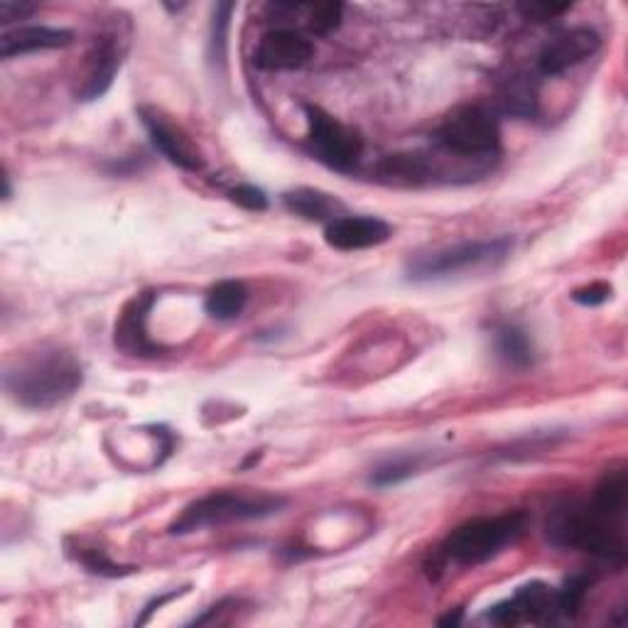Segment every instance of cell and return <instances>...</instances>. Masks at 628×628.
<instances>
[{
	"mask_svg": "<svg viewBox=\"0 0 628 628\" xmlns=\"http://www.w3.org/2000/svg\"><path fill=\"white\" fill-rule=\"evenodd\" d=\"M82 383V363L64 349H40L3 373L8 395L28 410H50L70 401Z\"/></svg>",
	"mask_w": 628,
	"mask_h": 628,
	"instance_id": "6da1fadb",
	"label": "cell"
},
{
	"mask_svg": "<svg viewBox=\"0 0 628 628\" xmlns=\"http://www.w3.org/2000/svg\"><path fill=\"white\" fill-rule=\"evenodd\" d=\"M547 538L565 550H579L624 567L626 563V535L624 521H616L601 513L594 504L581 501H559L553 506L545 523Z\"/></svg>",
	"mask_w": 628,
	"mask_h": 628,
	"instance_id": "7a4b0ae2",
	"label": "cell"
},
{
	"mask_svg": "<svg viewBox=\"0 0 628 628\" xmlns=\"http://www.w3.org/2000/svg\"><path fill=\"white\" fill-rule=\"evenodd\" d=\"M285 508L282 496L272 494H244V491H212L179 513L169 525L173 535H189L204 528H219L228 523L260 521L276 516Z\"/></svg>",
	"mask_w": 628,
	"mask_h": 628,
	"instance_id": "3957f363",
	"label": "cell"
},
{
	"mask_svg": "<svg viewBox=\"0 0 628 628\" xmlns=\"http://www.w3.org/2000/svg\"><path fill=\"white\" fill-rule=\"evenodd\" d=\"M432 143L444 155L472 159L474 165L488 169L491 159L498 157L501 151V125L484 106H462L440 123Z\"/></svg>",
	"mask_w": 628,
	"mask_h": 628,
	"instance_id": "277c9868",
	"label": "cell"
},
{
	"mask_svg": "<svg viewBox=\"0 0 628 628\" xmlns=\"http://www.w3.org/2000/svg\"><path fill=\"white\" fill-rule=\"evenodd\" d=\"M525 513L513 511L494 518L466 521L460 528L450 533L442 545V557L447 563L462 567H476L494 559L506 550L508 545L518 543L525 533Z\"/></svg>",
	"mask_w": 628,
	"mask_h": 628,
	"instance_id": "5b68a950",
	"label": "cell"
},
{
	"mask_svg": "<svg viewBox=\"0 0 628 628\" xmlns=\"http://www.w3.org/2000/svg\"><path fill=\"white\" fill-rule=\"evenodd\" d=\"M511 248H513V238L508 236L486 238V241H464L450 248L432 250V254L410 258L405 276L413 282L447 280L466 270L496 266V262L508 258Z\"/></svg>",
	"mask_w": 628,
	"mask_h": 628,
	"instance_id": "8992f818",
	"label": "cell"
},
{
	"mask_svg": "<svg viewBox=\"0 0 628 628\" xmlns=\"http://www.w3.org/2000/svg\"><path fill=\"white\" fill-rule=\"evenodd\" d=\"M305 116L307 151L312 157L337 173H353L363 153L359 135L317 106H305Z\"/></svg>",
	"mask_w": 628,
	"mask_h": 628,
	"instance_id": "52a82bcc",
	"label": "cell"
},
{
	"mask_svg": "<svg viewBox=\"0 0 628 628\" xmlns=\"http://www.w3.org/2000/svg\"><path fill=\"white\" fill-rule=\"evenodd\" d=\"M559 616L557 591H553L543 581L518 587V591L506 601L496 604L486 611L484 619L498 626H518V624H553Z\"/></svg>",
	"mask_w": 628,
	"mask_h": 628,
	"instance_id": "ba28073f",
	"label": "cell"
},
{
	"mask_svg": "<svg viewBox=\"0 0 628 628\" xmlns=\"http://www.w3.org/2000/svg\"><path fill=\"white\" fill-rule=\"evenodd\" d=\"M138 116L145 125L147 138H151L153 147L159 155L167 157L173 165L187 169V173H199L204 167L202 151L194 145V141L179 128L177 123H173L159 111L147 106L138 109Z\"/></svg>",
	"mask_w": 628,
	"mask_h": 628,
	"instance_id": "9c48e42d",
	"label": "cell"
},
{
	"mask_svg": "<svg viewBox=\"0 0 628 628\" xmlns=\"http://www.w3.org/2000/svg\"><path fill=\"white\" fill-rule=\"evenodd\" d=\"M599 48H601V38L597 30H591L587 25L563 30L541 50L538 74L559 76L563 72L573 70V66L597 54Z\"/></svg>",
	"mask_w": 628,
	"mask_h": 628,
	"instance_id": "30bf717a",
	"label": "cell"
},
{
	"mask_svg": "<svg viewBox=\"0 0 628 628\" xmlns=\"http://www.w3.org/2000/svg\"><path fill=\"white\" fill-rule=\"evenodd\" d=\"M312 60V42L297 30L276 28L260 38L254 64L262 72H292Z\"/></svg>",
	"mask_w": 628,
	"mask_h": 628,
	"instance_id": "8fae6325",
	"label": "cell"
},
{
	"mask_svg": "<svg viewBox=\"0 0 628 628\" xmlns=\"http://www.w3.org/2000/svg\"><path fill=\"white\" fill-rule=\"evenodd\" d=\"M155 300H157L155 292L147 290L135 295L133 300L123 307V312L116 322V332H113V341H116V347L123 353H128V357L147 359V357H157V353L163 351V347L147 334V315H151Z\"/></svg>",
	"mask_w": 628,
	"mask_h": 628,
	"instance_id": "7c38bea8",
	"label": "cell"
},
{
	"mask_svg": "<svg viewBox=\"0 0 628 628\" xmlns=\"http://www.w3.org/2000/svg\"><path fill=\"white\" fill-rule=\"evenodd\" d=\"M393 236L379 216H339L325 226V241L337 250H363L385 244Z\"/></svg>",
	"mask_w": 628,
	"mask_h": 628,
	"instance_id": "4fadbf2b",
	"label": "cell"
},
{
	"mask_svg": "<svg viewBox=\"0 0 628 628\" xmlns=\"http://www.w3.org/2000/svg\"><path fill=\"white\" fill-rule=\"evenodd\" d=\"M121 66V50L116 38H99L94 50L89 54L84 84L79 89V101H96L111 89L113 79Z\"/></svg>",
	"mask_w": 628,
	"mask_h": 628,
	"instance_id": "5bb4252c",
	"label": "cell"
},
{
	"mask_svg": "<svg viewBox=\"0 0 628 628\" xmlns=\"http://www.w3.org/2000/svg\"><path fill=\"white\" fill-rule=\"evenodd\" d=\"M74 35L64 28H48V25H25L8 30L0 35V56L13 60L20 54L42 52V50H62L72 44Z\"/></svg>",
	"mask_w": 628,
	"mask_h": 628,
	"instance_id": "9a60e30c",
	"label": "cell"
},
{
	"mask_svg": "<svg viewBox=\"0 0 628 628\" xmlns=\"http://www.w3.org/2000/svg\"><path fill=\"white\" fill-rule=\"evenodd\" d=\"M282 204L290 214L300 216V219H307V222L329 224V222L339 219V216H344L341 214L344 209H341V204L332 197V194H325V192L310 189V187L285 192Z\"/></svg>",
	"mask_w": 628,
	"mask_h": 628,
	"instance_id": "2e32d148",
	"label": "cell"
},
{
	"mask_svg": "<svg viewBox=\"0 0 628 628\" xmlns=\"http://www.w3.org/2000/svg\"><path fill=\"white\" fill-rule=\"evenodd\" d=\"M498 104L506 116L535 119V113H538V79L531 74L508 76L501 84Z\"/></svg>",
	"mask_w": 628,
	"mask_h": 628,
	"instance_id": "e0dca14e",
	"label": "cell"
},
{
	"mask_svg": "<svg viewBox=\"0 0 628 628\" xmlns=\"http://www.w3.org/2000/svg\"><path fill=\"white\" fill-rule=\"evenodd\" d=\"M248 302V290L241 280H222L207 292L204 300V310L209 317L219 319V322H231V319L241 317Z\"/></svg>",
	"mask_w": 628,
	"mask_h": 628,
	"instance_id": "ac0fdd59",
	"label": "cell"
},
{
	"mask_svg": "<svg viewBox=\"0 0 628 628\" xmlns=\"http://www.w3.org/2000/svg\"><path fill=\"white\" fill-rule=\"evenodd\" d=\"M494 347L498 359L508 363L511 369H528L533 367L535 351L533 341L516 325H498L494 329Z\"/></svg>",
	"mask_w": 628,
	"mask_h": 628,
	"instance_id": "d6986e66",
	"label": "cell"
},
{
	"mask_svg": "<svg viewBox=\"0 0 628 628\" xmlns=\"http://www.w3.org/2000/svg\"><path fill=\"white\" fill-rule=\"evenodd\" d=\"M626 496H628V476L624 470H611L604 474L599 486L594 488L591 504L607 516L624 521L626 516Z\"/></svg>",
	"mask_w": 628,
	"mask_h": 628,
	"instance_id": "ffe728a7",
	"label": "cell"
},
{
	"mask_svg": "<svg viewBox=\"0 0 628 628\" xmlns=\"http://www.w3.org/2000/svg\"><path fill=\"white\" fill-rule=\"evenodd\" d=\"M591 575L577 573L573 577L565 579V585L557 589V609L559 616H567V619H575L579 609L585 607V599L591 587Z\"/></svg>",
	"mask_w": 628,
	"mask_h": 628,
	"instance_id": "44dd1931",
	"label": "cell"
},
{
	"mask_svg": "<svg viewBox=\"0 0 628 628\" xmlns=\"http://www.w3.org/2000/svg\"><path fill=\"white\" fill-rule=\"evenodd\" d=\"M74 557L79 565L89 569L91 575H99V577L121 579V577H128L135 573V567L113 563V559L106 555V550H99V547H79V553Z\"/></svg>",
	"mask_w": 628,
	"mask_h": 628,
	"instance_id": "7402d4cb",
	"label": "cell"
},
{
	"mask_svg": "<svg viewBox=\"0 0 628 628\" xmlns=\"http://www.w3.org/2000/svg\"><path fill=\"white\" fill-rule=\"evenodd\" d=\"M420 460L418 456H395V460L381 464L379 470L371 474V484L375 488H391L408 482L410 476L418 472Z\"/></svg>",
	"mask_w": 628,
	"mask_h": 628,
	"instance_id": "603a6c76",
	"label": "cell"
},
{
	"mask_svg": "<svg viewBox=\"0 0 628 628\" xmlns=\"http://www.w3.org/2000/svg\"><path fill=\"white\" fill-rule=\"evenodd\" d=\"M307 13V30L315 32V35H329L334 28H339L341 13H344V6L339 3H317V6H305Z\"/></svg>",
	"mask_w": 628,
	"mask_h": 628,
	"instance_id": "cb8c5ba5",
	"label": "cell"
},
{
	"mask_svg": "<svg viewBox=\"0 0 628 628\" xmlns=\"http://www.w3.org/2000/svg\"><path fill=\"white\" fill-rule=\"evenodd\" d=\"M234 3H219L214 8V20H212V40H209V60L212 62H224L226 56V38H228V22H231Z\"/></svg>",
	"mask_w": 628,
	"mask_h": 628,
	"instance_id": "d4e9b609",
	"label": "cell"
},
{
	"mask_svg": "<svg viewBox=\"0 0 628 628\" xmlns=\"http://www.w3.org/2000/svg\"><path fill=\"white\" fill-rule=\"evenodd\" d=\"M231 202H236L238 207H244L246 212H266L268 209V197L266 192L254 187V185H238L228 192Z\"/></svg>",
	"mask_w": 628,
	"mask_h": 628,
	"instance_id": "484cf974",
	"label": "cell"
},
{
	"mask_svg": "<svg viewBox=\"0 0 628 628\" xmlns=\"http://www.w3.org/2000/svg\"><path fill=\"white\" fill-rule=\"evenodd\" d=\"M611 297V288L607 282H591L585 285V288H579L573 292V300L581 307H599L604 305Z\"/></svg>",
	"mask_w": 628,
	"mask_h": 628,
	"instance_id": "4316f807",
	"label": "cell"
},
{
	"mask_svg": "<svg viewBox=\"0 0 628 628\" xmlns=\"http://www.w3.org/2000/svg\"><path fill=\"white\" fill-rule=\"evenodd\" d=\"M35 3H25V0H0V25H13L18 20H25L35 13Z\"/></svg>",
	"mask_w": 628,
	"mask_h": 628,
	"instance_id": "83f0119b",
	"label": "cell"
},
{
	"mask_svg": "<svg viewBox=\"0 0 628 628\" xmlns=\"http://www.w3.org/2000/svg\"><path fill=\"white\" fill-rule=\"evenodd\" d=\"M518 10L523 13V18H528L533 22H545V20H553L557 16L567 13L569 3H563V6H553V3H521Z\"/></svg>",
	"mask_w": 628,
	"mask_h": 628,
	"instance_id": "f1b7e54d",
	"label": "cell"
},
{
	"mask_svg": "<svg viewBox=\"0 0 628 628\" xmlns=\"http://www.w3.org/2000/svg\"><path fill=\"white\" fill-rule=\"evenodd\" d=\"M185 591H187V589H182V591H169V594H163V597L153 599L151 604H147L145 611H143V616H141V619H138V621H135V624L143 626V624H145L147 619H151V616H153V614H155V611H157L159 607H163V604H167L169 599H177V597H179V594H185Z\"/></svg>",
	"mask_w": 628,
	"mask_h": 628,
	"instance_id": "f546056e",
	"label": "cell"
},
{
	"mask_svg": "<svg viewBox=\"0 0 628 628\" xmlns=\"http://www.w3.org/2000/svg\"><path fill=\"white\" fill-rule=\"evenodd\" d=\"M460 621H462V611H460V609H456L454 614L442 616V619H440V626H456V624H460Z\"/></svg>",
	"mask_w": 628,
	"mask_h": 628,
	"instance_id": "4dcf8cb0",
	"label": "cell"
}]
</instances>
